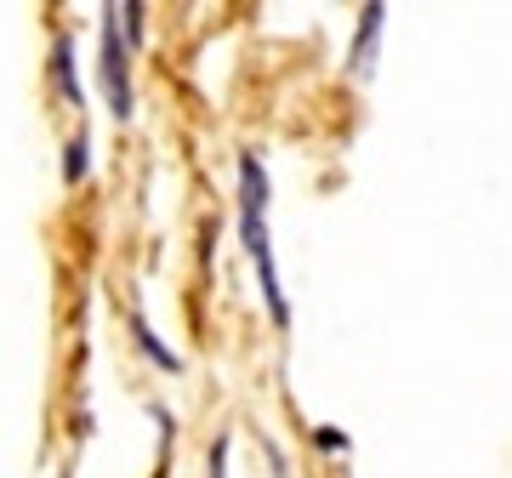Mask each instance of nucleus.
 Listing matches in <instances>:
<instances>
[{"label":"nucleus","mask_w":512,"mask_h":478,"mask_svg":"<svg viewBox=\"0 0 512 478\" xmlns=\"http://www.w3.org/2000/svg\"><path fill=\"white\" fill-rule=\"evenodd\" d=\"M313 439H319V450H348V433H336V427H319Z\"/></svg>","instance_id":"1a4fd4ad"},{"label":"nucleus","mask_w":512,"mask_h":478,"mask_svg":"<svg viewBox=\"0 0 512 478\" xmlns=\"http://www.w3.org/2000/svg\"><path fill=\"white\" fill-rule=\"evenodd\" d=\"M103 97L114 120H131V74H126V35H120V6H103Z\"/></svg>","instance_id":"f03ea898"},{"label":"nucleus","mask_w":512,"mask_h":478,"mask_svg":"<svg viewBox=\"0 0 512 478\" xmlns=\"http://www.w3.org/2000/svg\"><path fill=\"white\" fill-rule=\"evenodd\" d=\"M120 12H126V40L131 46H143V12L148 6H120Z\"/></svg>","instance_id":"0eeeda50"},{"label":"nucleus","mask_w":512,"mask_h":478,"mask_svg":"<svg viewBox=\"0 0 512 478\" xmlns=\"http://www.w3.org/2000/svg\"><path fill=\"white\" fill-rule=\"evenodd\" d=\"M52 80H57V92H63L74 109H80V74H74V40H69V35L52 40Z\"/></svg>","instance_id":"20e7f679"},{"label":"nucleus","mask_w":512,"mask_h":478,"mask_svg":"<svg viewBox=\"0 0 512 478\" xmlns=\"http://www.w3.org/2000/svg\"><path fill=\"white\" fill-rule=\"evenodd\" d=\"M92 171V137L80 126V137H69V154H63V183H80Z\"/></svg>","instance_id":"423d86ee"},{"label":"nucleus","mask_w":512,"mask_h":478,"mask_svg":"<svg viewBox=\"0 0 512 478\" xmlns=\"http://www.w3.org/2000/svg\"><path fill=\"white\" fill-rule=\"evenodd\" d=\"M211 478H228V439L211 444Z\"/></svg>","instance_id":"6e6552de"},{"label":"nucleus","mask_w":512,"mask_h":478,"mask_svg":"<svg viewBox=\"0 0 512 478\" xmlns=\"http://www.w3.org/2000/svg\"><path fill=\"white\" fill-rule=\"evenodd\" d=\"M239 239H245V257H251L256 279H262V302L274 331H291V302L279 291V268H274V245H268V171L251 148L239 154Z\"/></svg>","instance_id":"f257e3e1"},{"label":"nucleus","mask_w":512,"mask_h":478,"mask_svg":"<svg viewBox=\"0 0 512 478\" xmlns=\"http://www.w3.org/2000/svg\"><path fill=\"white\" fill-rule=\"evenodd\" d=\"M131 336H137V348H143V353H148V359H154V365H160V370H171V376L183 370V359H177V353H171V348H160V336L148 331V319H143V313L131 319Z\"/></svg>","instance_id":"39448f33"},{"label":"nucleus","mask_w":512,"mask_h":478,"mask_svg":"<svg viewBox=\"0 0 512 478\" xmlns=\"http://www.w3.org/2000/svg\"><path fill=\"white\" fill-rule=\"evenodd\" d=\"M382 23H387L382 0L359 6V35H353V46H348V74H353V80H370V69H376V40H382Z\"/></svg>","instance_id":"7ed1b4c3"}]
</instances>
